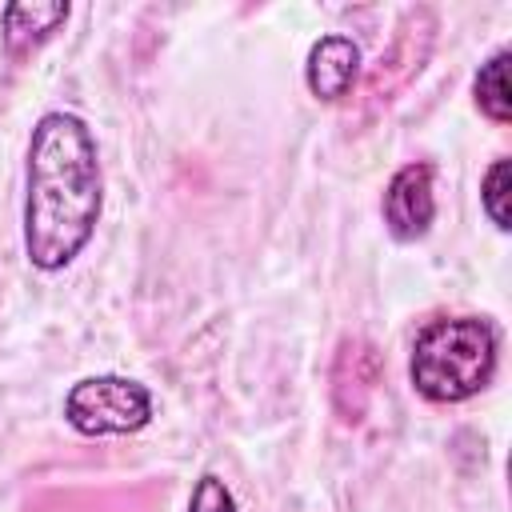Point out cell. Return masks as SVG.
Here are the masks:
<instances>
[{
	"label": "cell",
	"instance_id": "1",
	"mask_svg": "<svg viewBox=\"0 0 512 512\" xmlns=\"http://www.w3.org/2000/svg\"><path fill=\"white\" fill-rule=\"evenodd\" d=\"M100 152L76 112H44L28 140L24 256L40 272L68 268L100 220Z\"/></svg>",
	"mask_w": 512,
	"mask_h": 512
},
{
	"label": "cell",
	"instance_id": "2",
	"mask_svg": "<svg viewBox=\"0 0 512 512\" xmlns=\"http://www.w3.org/2000/svg\"><path fill=\"white\" fill-rule=\"evenodd\" d=\"M496 328L484 316H440L416 332L408 380L432 404H464L496 376Z\"/></svg>",
	"mask_w": 512,
	"mask_h": 512
},
{
	"label": "cell",
	"instance_id": "3",
	"mask_svg": "<svg viewBox=\"0 0 512 512\" xmlns=\"http://www.w3.org/2000/svg\"><path fill=\"white\" fill-rule=\"evenodd\" d=\"M64 420L80 436H128L152 420V392L132 376H84L64 396Z\"/></svg>",
	"mask_w": 512,
	"mask_h": 512
},
{
	"label": "cell",
	"instance_id": "4",
	"mask_svg": "<svg viewBox=\"0 0 512 512\" xmlns=\"http://www.w3.org/2000/svg\"><path fill=\"white\" fill-rule=\"evenodd\" d=\"M384 224L392 232V240L412 244L420 236H428L432 220H436V188H432V164L412 160L404 168L392 172L388 188H384Z\"/></svg>",
	"mask_w": 512,
	"mask_h": 512
},
{
	"label": "cell",
	"instance_id": "5",
	"mask_svg": "<svg viewBox=\"0 0 512 512\" xmlns=\"http://www.w3.org/2000/svg\"><path fill=\"white\" fill-rule=\"evenodd\" d=\"M360 76V48L352 36H340V32H328L320 36L312 48H308V60H304V84L316 100H340L352 92Z\"/></svg>",
	"mask_w": 512,
	"mask_h": 512
},
{
	"label": "cell",
	"instance_id": "6",
	"mask_svg": "<svg viewBox=\"0 0 512 512\" xmlns=\"http://www.w3.org/2000/svg\"><path fill=\"white\" fill-rule=\"evenodd\" d=\"M68 20V4L52 0V4H8L4 8V52L8 56H28L36 52L44 40H52V32Z\"/></svg>",
	"mask_w": 512,
	"mask_h": 512
},
{
	"label": "cell",
	"instance_id": "7",
	"mask_svg": "<svg viewBox=\"0 0 512 512\" xmlns=\"http://www.w3.org/2000/svg\"><path fill=\"white\" fill-rule=\"evenodd\" d=\"M508 60L512 52L508 48H496L472 76V96H476V108L492 120V124H508L512 120V88H508Z\"/></svg>",
	"mask_w": 512,
	"mask_h": 512
},
{
	"label": "cell",
	"instance_id": "8",
	"mask_svg": "<svg viewBox=\"0 0 512 512\" xmlns=\"http://www.w3.org/2000/svg\"><path fill=\"white\" fill-rule=\"evenodd\" d=\"M480 204H484V216L500 232L512 228V216H508V160L504 156H496L488 164V172L480 176Z\"/></svg>",
	"mask_w": 512,
	"mask_h": 512
},
{
	"label": "cell",
	"instance_id": "9",
	"mask_svg": "<svg viewBox=\"0 0 512 512\" xmlns=\"http://www.w3.org/2000/svg\"><path fill=\"white\" fill-rule=\"evenodd\" d=\"M188 512H236V496H232V488L216 472H204L196 480V488H192Z\"/></svg>",
	"mask_w": 512,
	"mask_h": 512
}]
</instances>
